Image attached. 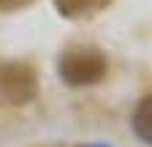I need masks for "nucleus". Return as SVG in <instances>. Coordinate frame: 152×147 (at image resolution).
Wrapping results in <instances>:
<instances>
[{
	"label": "nucleus",
	"mask_w": 152,
	"mask_h": 147,
	"mask_svg": "<svg viewBox=\"0 0 152 147\" xmlns=\"http://www.w3.org/2000/svg\"><path fill=\"white\" fill-rule=\"evenodd\" d=\"M106 71H109L106 54L98 46H68L57 60V74L71 87L95 85L106 76Z\"/></svg>",
	"instance_id": "f257e3e1"
},
{
	"label": "nucleus",
	"mask_w": 152,
	"mask_h": 147,
	"mask_svg": "<svg viewBox=\"0 0 152 147\" xmlns=\"http://www.w3.org/2000/svg\"><path fill=\"white\" fill-rule=\"evenodd\" d=\"M38 93V79L30 63L6 60L0 63V98L6 104H27Z\"/></svg>",
	"instance_id": "f03ea898"
},
{
	"label": "nucleus",
	"mask_w": 152,
	"mask_h": 147,
	"mask_svg": "<svg viewBox=\"0 0 152 147\" xmlns=\"http://www.w3.org/2000/svg\"><path fill=\"white\" fill-rule=\"evenodd\" d=\"M130 125H133V134H136L141 142L152 144V96H147V98H141L136 104Z\"/></svg>",
	"instance_id": "7ed1b4c3"
},
{
	"label": "nucleus",
	"mask_w": 152,
	"mask_h": 147,
	"mask_svg": "<svg viewBox=\"0 0 152 147\" xmlns=\"http://www.w3.org/2000/svg\"><path fill=\"white\" fill-rule=\"evenodd\" d=\"M106 3L109 0H54V8L68 19H79V16H90L106 8Z\"/></svg>",
	"instance_id": "20e7f679"
},
{
	"label": "nucleus",
	"mask_w": 152,
	"mask_h": 147,
	"mask_svg": "<svg viewBox=\"0 0 152 147\" xmlns=\"http://www.w3.org/2000/svg\"><path fill=\"white\" fill-rule=\"evenodd\" d=\"M33 0H0V11H19V8H25Z\"/></svg>",
	"instance_id": "39448f33"
},
{
	"label": "nucleus",
	"mask_w": 152,
	"mask_h": 147,
	"mask_svg": "<svg viewBox=\"0 0 152 147\" xmlns=\"http://www.w3.org/2000/svg\"><path fill=\"white\" fill-rule=\"evenodd\" d=\"M87 147H103V144H87Z\"/></svg>",
	"instance_id": "423d86ee"
}]
</instances>
